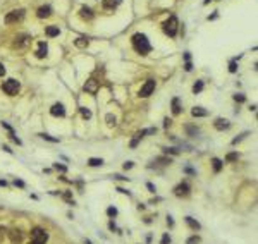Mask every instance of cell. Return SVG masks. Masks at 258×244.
Returning <instances> with one entry per match:
<instances>
[{"instance_id": "1", "label": "cell", "mask_w": 258, "mask_h": 244, "mask_svg": "<svg viewBox=\"0 0 258 244\" xmlns=\"http://www.w3.org/2000/svg\"><path fill=\"white\" fill-rule=\"evenodd\" d=\"M133 41V47H134V50L138 53H141V55H146V53L152 50V45H150L148 38H146V35H143V33H134L131 38Z\"/></svg>"}, {"instance_id": "2", "label": "cell", "mask_w": 258, "mask_h": 244, "mask_svg": "<svg viewBox=\"0 0 258 244\" xmlns=\"http://www.w3.org/2000/svg\"><path fill=\"white\" fill-rule=\"evenodd\" d=\"M177 26H179V21H177V17H175V16H171V17H169V19H167V21L162 24V29H164V33H165L167 36L174 38V36L177 35Z\"/></svg>"}, {"instance_id": "3", "label": "cell", "mask_w": 258, "mask_h": 244, "mask_svg": "<svg viewBox=\"0 0 258 244\" xmlns=\"http://www.w3.org/2000/svg\"><path fill=\"white\" fill-rule=\"evenodd\" d=\"M19 88H21V84L16 81V79H7L4 84H2V90H4L5 93L9 96H14V95H17L19 91Z\"/></svg>"}, {"instance_id": "4", "label": "cell", "mask_w": 258, "mask_h": 244, "mask_svg": "<svg viewBox=\"0 0 258 244\" xmlns=\"http://www.w3.org/2000/svg\"><path fill=\"white\" fill-rule=\"evenodd\" d=\"M31 237H33V241H36V242H41L45 244L48 241V234L45 229H41V227H35L33 231H31Z\"/></svg>"}, {"instance_id": "5", "label": "cell", "mask_w": 258, "mask_h": 244, "mask_svg": "<svg viewBox=\"0 0 258 244\" xmlns=\"http://www.w3.org/2000/svg\"><path fill=\"white\" fill-rule=\"evenodd\" d=\"M24 17V9H17V10H10L7 16H5V22L7 24H12V22H17Z\"/></svg>"}, {"instance_id": "6", "label": "cell", "mask_w": 258, "mask_h": 244, "mask_svg": "<svg viewBox=\"0 0 258 244\" xmlns=\"http://www.w3.org/2000/svg\"><path fill=\"white\" fill-rule=\"evenodd\" d=\"M153 91H155V81H153V79H148V81L141 86L140 96H141V98H146V96H150Z\"/></svg>"}, {"instance_id": "7", "label": "cell", "mask_w": 258, "mask_h": 244, "mask_svg": "<svg viewBox=\"0 0 258 244\" xmlns=\"http://www.w3.org/2000/svg\"><path fill=\"white\" fill-rule=\"evenodd\" d=\"M189 189H191V186H189V182H181V184H177L174 188V194L175 196H179V198H183V196H188L189 194Z\"/></svg>"}, {"instance_id": "8", "label": "cell", "mask_w": 258, "mask_h": 244, "mask_svg": "<svg viewBox=\"0 0 258 244\" xmlns=\"http://www.w3.org/2000/svg\"><path fill=\"white\" fill-rule=\"evenodd\" d=\"M83 90L86 93H91V95H95L96 91H98V81L96 79H88L86 83H84Z\"/></svg>"}, {"instance_id": "9", "label": "cell", "mask_w": 258, "mask_h": 244, "mask_svg": "<svg viewBox=\"0 0 258 244\" xmlns=\"http://www.w3.org/2000/svg\"><path fill=\"white\" fill-rule=\"evenodd\" d=\"M50 113H52L53 117H64V115H66V109H64L62 103H55L52 109H50Z\"/></svg>"}, {"instance_id": "10", "label": "cell", "mask_w": 258, "mask_h": 244, "mask_svg": "<svg viewBox=\"0 0 258 244\" xmlns=\"http://www.w3.org/2000/svg\"><path fill=\"white\" fill-rule=\"evenodd\" d=\"M47 53H48V45H47V41H40V43H38V50L35 52V55L38 57V59H45V57H47Z\"/></svg>"}, {"instance_id": "11", "label": "cell", "mask_w": 258, "mask_h": 244, "mask_svg": "<svg viewBox=\"0 0 258 244\" xmlns=\"http://www.w3.org/2000/svg\"><path fill=\"white\" fill-rule=\"evenodd\" d=\"M214 126L217 131H225V129H229L231 127V122L225 120V119H217V120L214 122Z\"/></svg>"}, {"instance_id": "12", "label": "cell", "mask_w": 258, "mask_h": 244, "mask_svg": "<svg viewBox=\"0 0 258 244\" xmlns=\"http://www.w3.org/2000/svg\"><path fill=\"white\" fill-rule=\"evenodd\" d=\"M50 14H52V7H50V5H41L38 9V12H36V16H38L40 19H43V17H48Z\"/></svg>"}, {"instance_id": "13", "label": "cell", "mask_w": 258, "mask_h": 244, "mask_svg": "<svg viewBox=\"0 0 258 244\" xmlns=\"http://www.w3.org/2000/svg\"><path fill=\"white\" fill-rule=\"evenodd\" d=\"M79 16H81V19H86V21H90V19H93V10L90 9V7H81V10H79Z\"/></svg>"}, {"instance_id": "14", "label": "cell", "mask_w": 258, "mask_h": 244, "mask_svg": "<svg viewBox=\"0 0 258 244\" xmlns=\"http://www.w3.org/2000/svg\"><path fill=\"white\" fill-rule=\"evenodd\" d=\"M45 35H47L48 38H55V36L60 35V29H59V26H47Z\"/></svg>"}, {"instance_id": "15", "label": "cell", "mask_w": 258, "mask_h": 244, "mask_svg": "<svg viewBox=\"0 0 258 244\" xmlns=\"http://www.w3.org/2000/svg\"><path fill=\"white\" fill-rule=\"evenodd\" d=\"M122 0H102V5L103 9H115L117 5H121Z\"/></svg>"}, {"instance_id": "16", "label": "cell", "mask_w": 258, "mask_h": 244, "mask_svg": "<svg viewBox=\"0 0 258 244\" xmlns=\"http://www.w3.org/2000/svg\"><path fill=\"white\" fill-rule=\"evenodd\" d=\"M191 115L193 117H206L208 112H206L205 109H201V107H194V109L191 110Z\"/></svg>"}, {"instance_id": "17", "label": "cell", "mask_w": 258, "mask_h": 244, "mask_svg": "<svg viewBox=\"0 0 258 244\" xmlns=\"http://www.w3.org/2000/svg\"><path fill=\"white\" fill-rule=\"evenodd\" d=\"M184 220H186V223H188V225L191 227L193 231H200V229H201V225L196 222V220H194V218H191V217H186Z\"/></svg>"}, {"instance_id": "18", "label": "cell", "mask_w": 258, "mask_h": 244, "mask_svg": "<svg viewBox=\"0 0 258 244\" xmlns=\"http://www.w3.org/2000/svg\"><path fill=\"white\" fill-rule=\"evenodd\" d=\"M172 113H174V115H179V113H181V101H179V98H172Z\"/></svg>"}, {"instance_id": "19", "label": "cell", "mask_w": 258, "mask_h": 244, "mask_svg": "<svg viewBox=\"0 0 258 244\" xmlns=\"http://www.w3.org/2000/svg\"><path fill=\"white\" fill-rule=\"evenodd\" d=\"M212 165H214V172H220V170H222L224 162L220 160V158H212Z\"/></svg>"}, {"instance_id": "20", "label": "cell", "mask_w": 258, "mask_h": 244, "mask_svg": "<svg viewBox=\"0 0 258 244\" xmlns=\"http://www.w3.org/2000/svg\"><path fill=\"white\" fill-rule=\"evenodd\" d=\"M88 165L90 167H102L103 165V160H102V158H90V160H88Z\"/></svg>"}, {"instance_id": "21", "label": "cell", "mask_w": 258, "mask_h": 244, "mask_svg": "<svg viewBox=\"0 0 258 244\" xmlns=\"http://www.w3.org/2000/svg\"><path fill=\"white\" fill-rule=\"evenodd\" d=\"M74 45H76L78 48H86V47H88V40H86V38H78V40L74 41Z\"/></svg>"}, {"instance_id": "22", "label": "cell", "mask_w": 258, "mask_h": 244, "mask_svg": "<svg viewBox=\"0 0 258 244\" xmlns=\"http://www.w3.org/2000/svg\"><path fill=\"white\" fill-rule=\"evenodd\" d=\"M105 120H107V124H109V126H115V124H117V119H115V115H112V113H107V115H105Z\"/></svg>"}, {"instance_id": "23", "label": "cell", "mask_w": 258, "mask_h": 244, "mask_svg": "<svg viewBox=\"0 0 258 244\" xmlns=\"http://www.w3.org/2000/svg\"><path fill=\"white\" fill-rule=\"evenodd\" d=\"M201 90H203V81H196V83L193 84V93H194V95H198Z\"/></svg>"}, {"instance_id": "24", "label": "cell", "mask_w": 258, "mask_h": 244, "mask_svg": "<svg viewBox=\"0 0 258 244\" xmlns=\"http://www.w3.org/2000/svg\"><path fill=\"white\" fill-rule=\"evenodd\" d=\"M21 232L19 231H12V234H10V239H12V242H19V241H21Z\"/></svg>"}, {"instance_id": "25", "label": "cell", "mask_w": 258, "mask_h": 244, "mask_svg": "<svg viewBox=\"0 0 258 244\" xmlns=\"http://www.w3.org/2000/svg\"><path fill=\"white\" fill-rule=\"evenodd\" d=\"M157 162H158V163H162V165H171V163H172V160L169 157H158Z\"/></svg>"}, {"instance_id": "26", "label": "cell", "mask_w": 258, "mask_h": 244, "mask_svg": "<svg viewBox=\"0 0 258 244\" xmlns=\"http://www.w3.org/2000/svg\"><path fill=\"white\" fill-rule=\"evenodd\" d=\"M62 198L66 201H69V205H74V200H72V194H71V191H66L64 194H62Z\"/></svg>"}, {"instance_id": "27", "label": "cell", "mask_w": 258, "mask_h": 244, "mask_svg": "<svg viewBox=\"0 0 258 244\" xmlns=\"http://www.w3.org/2000/svg\"><path fill=\"white\" fill-rule=\"evenodd\" d=\"M40 138H43V139L50 141V143H59V138H52L50 134H40Z\"/></svg>"}, {"instance_id": "28", "label": "cell", "mask_w": 258, "mask_h": 244, "mask_svg": "<svg viewBox=\"0 0 258 244\" xmlns=\"http://www.w3.org/2000/svg\"><path fill=\"white\" fill-rule=\"evenodd\" d=\"M237 158H239V153H229L225 157V162H236Z\"/></svg>"}, {"instance_id": "29", "label": "cell", "mask_w": 258, "mask_h": 244, "mask_svg": "<svg viewBox=\"0 0 258 244\" xmlns=\"http://www.w3.org/2000/svg\"><path fill=\"white\" fill-rule=\"evenodd\" d=\"M200 241H201V239H200V235H191V237L186 241V244H198Z\"/></svg>"}, {"instance_id": "30", "label": "cell", "mask_w": 258, "mask_h": 244, "mask_svg": "<svg viewBox=\"0 0 258 244\" xmlns=\"http://www.w3.org/2000/svg\"><path fill=\"white\" fill-rule=\"evenodd\" d=\"M81 115H83L84 119H91V112H90L86 107H81Z\"/></svg>"}, {"instance_id": "31", "label": "cell", "mask_w": 258, "mask_h": 244, "mask_svg": "<svg viewBox=\"0 0 258 244\" xmlns=\"http://www.w3.org/2000/svg\"><path fill=\"white\" fill-rule=\"evenodd\" d=\"M107 215L114 218L115 215H117V208H114V206H109V208H107Z\"/></svg>"}, {"instance_id": "32", "label": "cell", "mask_w": 258, "mask_h": 244, "mask_svg": "<svg viewBox=\"0 0 258 244\" xmlns=\"http://www.w3.org/2000/svg\"><path fill=\"white\" fill-rule=\"evenodd\" d=\"M164 153H167V155H169V153H171V155H179V150L177 148H164Z\"/></svg>"}, {"instance_id": "33", "label": "cell", "mask_w": 258, "mask_h": 244, "mask_svg": "<svg viewBox=\"0 0 258 244\" xmlns=\"http://www.w3.org/2000/svg\"><path fill=\"white\" fill-rule=\"evenodd\" d=\"M160 244H171V235H169V234H164L162 239H160Z\"/></svg>"}, {"instance_id": "34", "label": "cell", "mask_w": 258, "mask_h": 244, "mask_svg": "<svg viewBox=\"0 0 258 244\" xmlns=\"http://www.w3.org/2000/svg\"><path fill=\"white\" fill-rule=\"evenodd\" d=\"M53 169L59 170V172H66L67 167H66V165H60V163H53Z\"/></svg>"}, {"instance_id": "35", "label": "cell", "mask_w": 258, "mask_h": 244, "mask_svg": "<svg viewBox=\"0 0 258 244\" xmlns=\"http://www.w3.org/2000/svg\"><path fill=\"white\" fill-rule=\"evenodd\" d=\"M236 71H237V64H236V60H232L229 64V72H236Z\"/></svg>"}, {"instance_id": "36", "label": "cell", "mask_w": 258, "mask_h": 244, "mask_svg": "<svg viewBox=\"0 0 258 244\" xmlns=\"http://www.w3.org/2000/svg\"><path fill=\"white\" fill-rule=\"evenodd\" d=\"M140 139H141V136H140V134H136V138L131 141V148H136V146H138V143H140Z\"/></svg>"}, {"instance_id": "37", "label": "cell", "mask_w": 258, "mask_h": 244, "mask_svg": "<svg viewBox=\"0 0 258 244\" xmlns=\"http://www.w3.org/2000/svg\"><path fill=\"white\" fill-rule=\"evenodd\" d=\"M245 136H248V132H245V134H241V136H237V138H234V139H232V144H237L241 139H243V138H245Z\"/></svg>"}, {"instance_id": "38", "label": "cell", "mask_w": 258, "mask_h": 244, "mask_svg": "<svg viewBox=\"0 0 258 244\" xmlns=\"http://www.w3.org/2000/svg\"><path fill=\"white\" fill-rule=\"evenodd\" d=\"M191 69H193V64H191V60H186V64H184V71H186V72H189Z\"/></svg>"}, {"instance_id": "39", "label": "cell", "mask_w": 258, "mask_h": 244, "mask_svg": "<svg viewBox=\"0 0 258 244\" xmlns=\"http://www.w3.org/2000/svg\"><path fill=\"white\" fill-rule=\"evenodd\" d=\"M186 129H188L189 134H198V132H200V129H198V127H186Z\"/></svg>"}, {"instance_id": "40", "label": "cell", "mask_w": 258, "mask_h": 244, "mask_svg": "<svg viewBox=\"0 0 258 244\" xmlns=\"http://www.w3.org/2000/svg\"><path fill=\"white\" fill-rule=\"evenodd\" d=\"M234 100H236L237 103H243V101H245L246 98H245V96H243V95H234Z\"/></svg>"}, {"instance_id": "41", "label": "cell", "mask_w": 258, "mask_h": 244, "mask_svg": "<svg viewBox=\"0 0 258 244\" xmlns=\"http://www.w3.org/2000/svg\"><path fill=\"white\" fill-rule=\"evenodd\" d=\"M14 184H16V186H17V188H24V186H26V184L22 182L21 179H16V181H14Z\"/></svg>"}, {"instance_id": "42", "label": "cell", "mask_w": 258, "mask_h": 244, "mask_svg": "<svg viewBox=\"0 0 258 244\" xmlns=\"http://www.w3.org/2000/svg\"><path fill=\"white\" fill-rule=\"evenodd\" d=\"M109 229H110V231H119L117 225L114 223V220H110V222H109Z\"/></svg>"}, {"instance_id": "43", "label": "cell", "mask_w": 258, "mask_h": 244, "mask_svg": "<svg viewBox=\"0 0 258 244\" xmlns=\"http://www.w3.org/2000/svg\"><path fill=\"white\" fill-rule=\"evenodd\" d=\"M133 165H134V163H133V162H126V163H124V170H129V169H133Z\"/></svg>"}, {"instance_id": "44", "label": "cell", "mask_w": 258, "mask_h": 244, "mask_svg": "<svg viewBox=\"0 0 258 244\" xmlns=\"http://www.w3.org/2000/svg\"><path fill=\"white\" fill-rule=\"evenodd\" d=\"M117 191L121 193V194H127V196H131V193H129V191H126L124 188H117Z\"/></svg>"}, {"instance_id": "45", "label": "cell", "mask_w": 258, "mask_h": 244, "mask_svg": "<svg viewBox=\"0 0 258 244\" xmlns=\"http://www.w3.org/2000/svg\"><path fill=\"white\" fill-rule=\"evenodd\" d=\"M146 188L150 189V193H155V191H157V188H155V186H153L152 182H148V184H146Z\"/></svg>"}, {"instance_id": "46", "label": "cell", "mask_w": 258, "mask_h": 244, "mask_svg": "<svg viewBox=\"0 0 258 244\" xmlns=\"http://www.w3.org/2000/svg\"><path fill=\"white\" fill-rule=\"evenodd\" d=\"M114 179H119V181H129V177H124V175H119V174H115Z\"/></svg>"}, {"instance_id": "47", "label": "cell", "mask_w": 258, "mask_h": 244, "mask_svg": "<svg viewBox=\"0 0 258 244\" xmlns=\"http://www.w3.org/2000/svg\"><path fill=\"white\" fill-rule=\"evenodd\" d=\"M167 225H169V227H174V220H172V217H171V215L167 217Z\"/></svg>"}, {"instance_id": "48", "label": "cell", "mask_w": 258, "mask_h": 244, "mask_svg": "<svg viewBox=\"0 0 258 244\" xmlns=\"http://www.w3.org/2000/svg\"><path fill=\"white\" fill-rule=\"evenodd\" d=\"M171 119H169V117H165V119H164V127H169V126H171Z\"/></svg>"}, {"instance_id": "49", "label": "cell", "mask_w": 258, "mask_h": 244, "mask_svg": "<svg viewBox=\"0 0 258 244\" xmlns=\"http://www.w3.org/2000/svg\"><path fill=\"white\" fill-rule=\"evenodd\" d=\"M5 74V67H4V64H0V78Z\"/></svg>"}, {"instance_id": "50", "label": "cell", "mask_w": 258, "mask_h": 244, "mask_svg": "<svg viewBox=\"0 0 258 244\" xmlns=\"http://www.w3.org/2000/svg\"><path fill=\"white\" fill-rule=\"evenodd\" d=\"M189 59H191V55H189V52H186L184 53V60H189Z\"/></svg>"}, {"instance_id": "51", "label": "cell", "mask_w": 258, "mask_h": 244, "mask_svg": "<svg viewBox=\"0 0 258 244\" xmlns=\"http://www.w3.org/2000/svg\"><path fill=\"white\" fill-rule=\"evenodd\" d=\"M0 186H4L5 188V186H7V181H2V179H0Z\"/></svg>"}, {"instance_id": "52", "label": "cell", "mask_w": 258, "mask_h": 244, "mask_svg": "<svg viewBox=\"0 0 258 244\" xmlns=\"http://www.w3.org/2000/svg\"><path fill=\"white\" fill-rule=\"evenodd\" d=\"M29 244H41V242H36V241H31Z\"/></svg>"}, {"instance_id": "53", "label": "cell", "mask_w": 258, "mask_h": 244, "mask_svg": "<svg viewBox=\"0 0 258 244\" xmlns=\"http://www.w3.org/2000/svg\"><path fill=\"white\" fill-rule=\"evenodd\" d=\"M86 244H93V242H91V241H88V239H86Z\"/></svg>"}]
</instances>
